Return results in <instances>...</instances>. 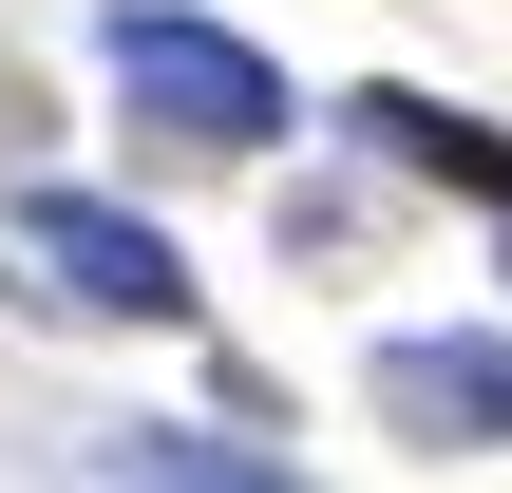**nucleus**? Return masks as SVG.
<instances>
[{"instance_id":"obj_5","label":"nucleus","mask_w":512,"mask_h":493,"mask_svg":"<svg viewBox=\"0 0 512 493\" xmlns=\"http://www.w3.org/2000/svg\"><path fill=\"white\" fill-rule=\"evenodd\" d=\"M76 475H209V493H266L285 456H266V437H190V418H114V437H76Z\"/></svg>"},{"instance_id":"obj_2","label":"nucleus","mask_w":512,"mask_h":493,"mask_svg":"<svg viewBox=\"0 0 512 493\" xmlns=\"http://www.w3.org/2000/svg\"><path fill=\"white\" fill-rule=\"evenodd\" d=\"M19 285L76 323H190V247L152 209H95V190H19Z\"/></svg>"},{"instance_id":"obj_3","label":"nucleus","mask_w":512,"mask_h":493,"mask_svg":"<svg viewBox=\"0 0 512 493\" xmlns=\"http://www.w3.org/2000/svg\"><path fill=\"white\" fill-rule=\"evenodd\" d=\"M361 399H380L418 456H512V342H475V323H456V342H380Z\"/></svg>"},{"instance_id":"obj_4","label":"nucleus","mask_w":512,"mask_h":493,"mask_svg":"<svg viewBox=\"0 0 512 493\" xmlns=\"http://www.w3.org/2000/svg\"><path fill=\"white\" fill-rule=\"evenodd\" d=\"M342 133H361L380 171H418V190H456V209H494V228H512V133H494V114H456V95H399V76H380V95H342Z\"/></svg>"},{"instance_id":"obj_1","label":"nucleus","mask_w":512,"mask_h":493,"mask_svg":"<svg viewBox=\"0 0 512 493\" xmlns=\"http://www.w3.org/2000/svg\"><path fill=\"white\" fill-rule=\"evenodd\" d=\"M95 57H114V95H133L171 152H285V76H266L228 19H190V0H114Z\"/></svg>"}]
</instances>
